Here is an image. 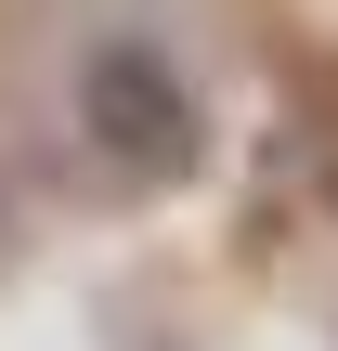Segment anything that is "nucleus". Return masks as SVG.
<instances>
[{
    "label": "nucleus",
    "instance_id": "nucleus-1",
    "mask_svg": "<svg viewBox=\"0 0 338 351\" xmlns=\"http://www.w3.org/2000/svg\"><path fill=\"white\" fill-rule=\"evenodd\" d=\"M78 130H91L104 169H130V182L195 169V104H182L169 52H143V39H104V52H91V78H78Z\"/></svg>",
    "mask_w": 338,
    "mask_h": 351
}]
</instances>
